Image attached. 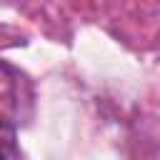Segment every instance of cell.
<instances>
[{
	"mask_svg": "<svg viewBox=\"0 0 160 160\" xmlns=\"http://www.w3.org/2000/svg\"><path fill=\"white\" fill-rule=\"evenodd\" d=\"M0 160H22V152L15 142V130L0 125Z\"/></svg>",
	"mask_w": 160,
	"mask_h": 160,
	"instance_id": "obj_2",
	"label": "cell"
},
{
	"mask_svg": "<svg viewBox=\"0 0 160 160\" xmlns=\"http://www.w3.org/2000/svg\"><path fill=\"white\" fill-rule=\"evenodd\" d=\"M32 115V85L25 72L0 60V125L20 128Z\"/></svg>",
	"mask_w": 160,
	"mask_h": 160,
	"instance_id": "obj_1",
	"label": "cell"
}]
</instances>
